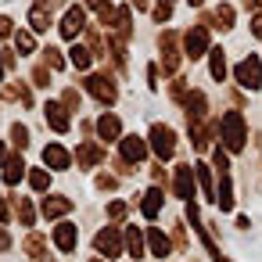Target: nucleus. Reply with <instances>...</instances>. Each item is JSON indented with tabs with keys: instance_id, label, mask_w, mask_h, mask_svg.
<instances>
[{
	"instance_id": "1",
	"label": "nucleus",
	"mask_w": 262,
	"mask_h": 262,
	"mask_svg": "<svg viewBox=\"0 0 262 262\" xmlns=\"http://www.w3.org/2000/svg\"><path fill=\"white\" fill-rule=\"evenodd\" d=\"M223 144L230 151L244 147V119H241V112H226V119H223Z\"/></svg>"
},
{
	"instance_id": "2",
	"label": "nucleus",
	"mask_w": 262,
	"mask_h": 262,
	"mask_svg": "<svg viewBox=\"0 0 262 262\" xmlns=\"http://www.w3.org/2000/svg\"><path fill=\"white\" fill-rule=\"evenodd\" d=\"M237 83H241L244 90H258V86H262V61H258V58H244V61L237 65Z\"/></svg>"
},
{
	"instance_id": "3",
	"label": "nucleus",
	"mask_w": 262,
	"mask_h": 262,
	"mask_svg": "<svg viewBox=\"0 0 262 262\" xmlns=\"http://www.w3.org/2000/svg\"><path fill=\"white\" fill-rule=\"evenodd\" d=\"M151 147H155V155L158 158H172V147H176V133L169 129V126H151Z\"/></svg>"
},
{
	"instance_id": "4",
	"label": "nucleus",
	"mask_w": 262,
	"mask_h": 262,
	"mask_svg": "<svg viewBox=\"0 0 262 262\" xmlns=\"http://www.w3.org/2000/svg\"><path fill=\"white\" fill-rule=\"evenodd\" d=\"M97 248H101L108 258H115V255L122 251V237H119V230H115V226L101 230V233H97Z\"/></svg>"
},
{
	"instance_id": "5",
	"label": "nucleus",
	"mask_w": 262,
	"mask_h": 262,
	"mask_svg": "<svg viewBox=\"0 0 262 262\" xmlns=\"http://www.w3.org/2000/svg\"><path fill=\"white\" fill-rule=\"evenodd\" d=\"M86 90H90L97 101H104V104H108V101H115V86H112L104 76H90V79H86Z\"/></svg>"
},
{
	"instance_id": "6",
	"label": "nucleus",
	"mask_w": 262,
	"mask_h": 262,
	"mask_svg": "<svg viewBox=\"0 0 262 262\" xmlns=\"http://www.w3.org/2000/svg\"><path fill=\"white\" fill-rule=\"evenodd\" d=\"M54 244H58L61 251H72V248H76V226H72V223H58V226H54Z\"/></svg>"
},
{
	"instance_id": "7",
	"label": "nucleus",
	"mask_w": 262,
	"mask_h": 262,
	"mask_svg": "<svg viewBox=\"0 0 262 262\" xmlns=\"http://www.w3.org/2000/svg\"><path fill=\"white\" fill-rule=\"evenodd\" d=\"M205 47H208V33H205V29H190V33H187V54H190V58H201Z\"/></svg>"
},
{
	"instance_id": "8",
	"label": "nucleus",
	"mask_w": 262,
	"mask_h": 262,
	"mask_svg": "<svg viewBox=\"0 0 262 262\" xmlns=\"http://www.w3.org/2000/svg\"><path fill=\"white\" fill-rule=\"evenodd\" d=\"M144 151H147V144H144L140 137H126V140H122V158H126V162H140Z\"/></svg>"
},
{
	"instance_id": "9",
	"label": "nucleus",
	"mask_w": 262,
	"mask_h": 262,
	"mask_svg": "<svg viewBox=\"0 0 262 262\" xmlns=\"http://www.w3.org/2000/svg\"><path fill=\"white\" fill-rule=\"evenodd\" d=\"M29 22H33V29H36V33L51 29V8H47V4H33V11H29Z\"/></svg>"
},
{
	"instance_id": "10",
	"label": "nucleus",
	"mask_w": 262,
	"mask_h": 262,
	"mask_svg": "<svg viewBox=\"0 0 262 262\" xmlns=\"http://www.w3.org/2000/svg\"><path fill=\"white\" fill-rule=\"evenodd\" d=\"M79 29H83V8H72V11L65 15V22H61V36H69V40H72Z\"/></svg>"
},
{
	"instance_id": "11",
	"label": "nucleus",
	"mask_w": 262,
	"mask_h": 262,
	"mask_svg": "<svg viewBox=\"0 0 262 262\" xmlns=\"http://www.w3.org/2000/svg\"><path fill=\"white\" fill-rule=\"evenodd\" d=\"M47 122H51L58 133H65V129H69V115H65V108H61L58 101H51V104H47Z\"/></svg>"
},
{
	"instance_id": "12",
	"label": "nucleus",
	"mask_w": 262,
	"mask_h": 262,
	"mask_svg": "<svg viewBox=\"0 0 262 262\" xmlns=\"http://www.w3.org/2000/svg\"><path fill=\"white\" fill-rule=\"evenodd\" d=\"M43 162H47L51 169H69V151L58 147V144H51V147L43 151Z\"/></svg>"
},
{
	"instance_id": "13",
	"label": "nucleus",
	"mask_w": 262,
	"mask_h": 262,
	"mask_svg": "<svg viewBox=\"0 0 262 262\" xmlns=\"http://www.w3.org/2000/svg\"><path fill=\"white\" fill-rule=\"evenodd\" d=\"M69 208H72L69 198H47V201H43V215H47V219H58V215H65Z\"/></svg>"
},
{
	"instance_id": "14",
	"label": "nucleus",
	"mask_w": 262,
	"mask_h": 262,
	"mask_svg": "<svg viewBox=\"0 0 262 262\" xmlns=\"http://www.w3.org/2000/svg\"><path fill=\"white\" fill-rule=\"evenodd\" d=\"M147 244H151V255H158V258L169 255V237L162 230H147Z\"/></svg>"
},
{
	"instance_id": "15",
	"label": "nucleus",
	"mask_w": 262,
	"mask_h": 262,
	"mask_svg": "<svg viewBox=\"0 0 262 262\" xmlns=\"http://www.w3.org/2000/svg\"><path fill=\"white\" fill-rule=\"evenodd\" d=\"M140 208H144V215H147V219H155V215L162 212V190H147Z\"/></svg>"
},
{
	"instance_id": "16",
	"label": "nucleus",
	"mask_w": 262,
	"mask_h": 262,
	"mask_svg": "<svg viewBox=\"0 0 262 262\" xmlns=\"http://www.w3.org/2000/svg\"><path fill=\"white\" fill-rule=\"evenodd\" d=\"M176 194H180V198H194V183H190V169H176Z\"/></svg>"
},
{
	"instance_id": "17",
	"label": "nucleus",
	"mask_w": 262,
	"mask_h": 262,
	"mask_svg": "<svg viewBox=\"0 0 262 262\" xmlns=\"http://www.w3.org/2000/svg\"><path fill=\"white\" fill-rule=\"evenodd\" d=\"M126 241H129V255H133V258H144V233H140L137 226L126 230Z\"/></svg>"
},
{
	"instance_id": "18",
	"label": "nucleus",
	"mask_w": 262,
	"mask_h": 262,
	"mask_svg": "<svg viewBox=\"0 0 262 262\" xmlns=\"http://www.w3.org/2000/svg\"><path fill=\"white\" fill-rule=\"evenodd\" d=\"M97 129H101V140H115V137H119V129H122V126H119V119H115V115H104V119H101V126H97Z\"/></svg>"
},
{
	"instance_id": "19",
	"label": "nucleus",
	"mask_w": 262,
	"mask_h": 262,
	"mask_svg": "<svg viewBox=\"0 0 262 262\" xmlns=\"http://www.w3.org/2000/svg\"><path fill=\"white\" fill-rule=\"evenodd\" d=\"M22 169H26L22 158H11V162L4 165V180H8V183H18V180H22Z\"/></svg>"
},
{
	"instance_id": "20",
	"label": "nucleus",
	"mask_w": 262,
	"mask_h": 262,
	"mask_svg": "<svg viewBox=\"0 0 262 262\" xmlns=\"http://www.w3.org/2000/svg\"><path fill=\"white\" fill-rule=\"evenodd\" d=\"M90 61H94L90 47H76V51H72V65H76V69H90Z\"/></svg>"
},
{
	"instance_id": "21",
	"label": "nucleus",
	"mask_w": 262,
	"mask_h": 262,
	"mask_svg": "<svg viewBox=\"0 0 262 262\" xmlns=\"http://www.w3.org/2000/svg\"><path fill=\"white\" fill-rule=\"evenodd\" d=\"M79 162H83V165H97V162H101V151H97L94 144H83V147H79Z\"/></svg>"
},
{
	"instance_id": "22",
	"label": "nucleus",
	"mask_w": 262,
	"mask_h": 262,
	"mask_svg": "<svg viewBox=\"0 0 262 262\" xmlns=\"http://www.w3.org/2000/svg\"><path fill=\"white\" fill-rule=\"evenodd\" d=\"M215 22H219V29H230V26H233V8H230V4L215 8Z\"/></svg>"
},
{
	"instance_id": "23",
	"label": "nucleus",
	"mask_w": 262,
	"mask_h": 262,
	"mask_svg": "<svg viewBox=\"0 0 262 262\" xmlns=\"http://www.w3.org/2000/svg\"><path fill=\"white\" fill-rule=\"evenodd\" d=\"M29 183H33V190H47V187H51V176H47L43 169H33V172H29Z\"/></svg>"
},
{
	"instance_id": "24",
	"label": "nucleus",
	"mask_w": 262,
	"mask_h": 262,
	"mask_svg": "<svg viewBox=\"0 0 262 262\" xmlns=\"http://www.w3.org/2000/svg\"><path fill=\"white\" fill-rule=\"evenodd\" d=\"M15 43H18V51H22V54H33V51H36L33 33H18V36H15Z\"/></svg>"
},
{
	"instance_id": "25",
	"label": "nucleus",
	"mask_w": 262,
	"mask_h": 262,
	"mask_svg": "<svg viewBox=\"0 0 262 262\" xmlns=\"http://www.w3.org/2000/svg\"><path fill=\"white\" fill-rule=\"evenodd\" d=\"M212 76H215V79L226 76V58H223V51H212Z\"/></svg>"
},
{
	"instance_id": "26",
	"label": "nucleus",
	"mask_w": 262,
	"mask_h": 262,
	"mask_svg": "<svg viewBox=\"0 0 262 262\" xmlns=\"http://www.w3.org/2000/svg\"><path fill=\"white\" fill-rule=\"evenodd\" d=\"M187 108H190V115H194V119H198V115H205V97H201V94H190V97H187Z\"/></svg>"
},
{
	"instance_id": "27",
	"label": "nucleus",
	"mask_w": 262,
	"mask_h": 262,
	"mask_svg": "<svg viewBox=\"0 0 262 262\" xmlns=\"http://www.w3.org/2000/svg\"><path fill=\"white\" fill-rule=\"evenodd\" d=\"M11 137H15V144H18V147H26V144H29V129H26L22 122H18V126L11 129Z\"/></svg>"
},
{
	"instance_id": "28",
	"label": "nucleus",
	"mask_w": 262,
	"mask_h": 262,
	"mask_svg": "<svg viewBox=\"0 0 262 262\" xmlns=\"http://www.w3.org/2000/svg\"><path fill=\"white\" fill-rule=\"evenodd\" d=\"M18 215H22V223H26V226H33V219H36V212H33V205H29V201H22V205H18Z\"/></svg>"
},
{
	"instance_id": "29",
	"label": "nucleus",
	"mask_w": 262,
	"mask_h": 262,
	"mask_svg": "<svg viewBox=\"0 0 262 262\" xmlns=\"http://www.w3.org/2000/svg\"><path fill=\"white\" fill-rule=\"evenodd\" d=\"M198 180H201V187H205V194L212 198V176H208V169H205V165H198Z\"/></svg>"
},
{
	"instance_id": "30",
	"label": "nucleus",
	"mask_w": 262,
	"mask_h": 262,
	"mask_svg": "<svg viewBox=\"0 0 262 262\" xmlns=\"http://www.w3.org/2000/svg\"><path fill=\"white\" fill-rule=\"evenodd\" d=\"M108 215H112V219H122V215H126V205H122V201H112V205H108Z\"/></svg>"
},
{
	"instance_id": "31",
	"label": "nucleus",
	"mask_w": 262,
	"mask_h": 262,
	"mask_svg": "<svg viewBox=\"0 0 262 262\" xmlns=\"http://www.w3.org/2000/svg\"><path fill=\"white\" fill-rule=\"evenodd\" d=\"M4 36H11V22H8V18H0V40H4Z\"/></svg>"
},
{
	"instance_id": "32",
	"label": "nucleus",
	"mask_w": 262,
	"mask_h": 262,
	"mask_svg": "<svg viewBox=\"0 0 262 262\" xmlns=\"http://www.w3.org/2000/svg\"><path fill=\"white\" fill-rule=\"evenodd\" d=\"M251 26H255V36L262 40V18H258V15H255V22H251Z\"/></svg>"
},
{
	"instance_id": "33",
	"label": "nucleus",
	"mask_w": 262,
	"mask_h": 262,
	"mask_svg": "<svg viewBox=\"0 0 262 262\" xmlns=\"http://www.w3.org/2000/svg\"><path fill=\"white\" fill-rule=\"evenodd\" d=\"M8 244H11V237H8V233H4V230H0V251H4V248H8Z\"/></svg>"
},
{
	"instance_id": "34",
	"label": "nucleus",
	"mask_w": 262,
	"mask_h": 262,
	"mask_svg": "<svg viewBox=\"0 0 262 262\" xmlns=\"http://www.w3.org/2000/svg\"><path fill=\"white\" fill-rule=\"evenodd\" d=\"M86 4H90V8H101V11H104V0H86Z\"/></svg>"
},
{
	"instance_id": "35",
	"label": "nucleus",
	"mask_w": 262,
	"mask_h": 262,
	"mask_svg": "<svg viewBox=\"0 0 262 262\" xmlns=\"http://www.w3.org/2000/svg\"><path fill=\"white\" fill-rule=\"evenodd\" d=\"M190 4H201V0H190Z\"/></svg>"
},
{
	"instance_id": "36",
	"label": "nucleus",
	"mask_w": 262,
	"mask_h": 262,
	"mask_svg": "<svg viewBox=\"0 0 262 262\" xmlns=\"http://www.w3.org/2000/svg\"><path fill=\"white\" fill-rule=\"evenodd\" d=\"M94 262H101V258H94Z\"/></svg>"
}]
</instances>
